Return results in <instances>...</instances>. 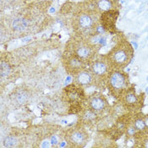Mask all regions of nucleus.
Returning a JSON list of instances; mask_svg holds the SVG:
<instances>
[{
	"mask_svg": "<svg viewBox=\"0 0 148 148\" xmlns=\"http://www.w3.org/2000/svg\"><path fill=\"white\" fill-rule=\"evenodd\" d=\"M135 126H136V128L137 130H144V129H145L146 125H145V122H144L143 120H141V119H138V120L136 121Z\"/></svg>",
	"mask_w": 148,
	"mask_h": 148,
	"instance_id": "obj_17",
	"label": "nucleus"
},
{
	"mask_svg": "<svg viewBox=\"0 0 148 148\" xmlns=\"http://www.w3.org/2000/svg\"><path fill=\"white\" fill-rule=\"evenodd\" d=\"M90 105H91V108L94 110H101L104 108L105 103L100 97H93L90 101Z\"/></svg>",
	"mask_w": 148,
	"mask_h": 148,
	"instance_id": "obj_9",
	"label": "nucleus"
},
{
	"mask_svg": "<svg viewBox=\"0 0 148 148\" xmlns=\"http://www.w3.org/2000/svg\"><path fill=\"white\" fill-rule=\"evenodd\" d=\"M130 48V46L128 45L124 47H119L115 49L112 54V60L115 64L123 65L127 63L129 60L130 54H129V49Z\"/></svg>",
	"mask_w": 148,
	"mask_h": 148,
	"instance_id": "obj_1",
	"label": "nucleus"
},
{
	"mask_svg": "<svg viewBox=\"0 0 148 148\" xmlns=\"http://www.w3.org/2000/svg\"><path fill=\"white\" fill-rule=\"evenodd\" d=\"M10 71V68L8 65V64H6L5 62L2 61L1 62V69H0V72H1V76H4L7 75Z\"/></svg>",
	"mask_w": 148,
	"mask_h": 148,
	"instance_id": "obj_13",
	"label": "nucleus"
},
{
	"mask_svg": "<svg viewBox=\"0 0 148 148\" xmlns=\"http://www.w3.org/2000/svg\"><path fill=\"white\" fill-rule=\"evenodd\" d=\"M109 82L112 88H114L116 91H119L125 86L126 79L123 74L119 72H114L110 76Z\"/></svg>",
	"mask_w": 148,
	"mask_h": 148,
	"instance_id": "obj_2",
	"label": "nucleus"
},
{
	"mask_svg": "<svg viewBox=\"0 0 148 148\" xmlns=\"http://www.w3.org/2000/svg\"><path fill=\"white\" fill-rule=\"evenodd\" d=\"M69 141L75 145H81L86 140V135L80 130H74L69 136Z\"/></svg>",
	"mask_w": 148,
	"mask_h": 148,
	"instance_id": "obj_4",
	"label": "nucleus"
},
{
	"mask_svg": "<svg viewBox=\"0 0 148 148\" xmlns=\"http://www.w3.org/2000/svg\"><path fill=\"white\" fill-rule=\"evenodd\" d=\"M15 143H16V140L13 137H8L4 140V146L7 147H14L15 145Z\"/></svg>",
	"mask_w": 148,
	"mask_h": 148,
	"instance_id": "obj_16",
	"label": "nucleus"
},
{
	"mask_svg": "<svg viewBox=\"0 0 148 148\" xmlns=\"http://www.w3.org/2000/svg\"><path fill=\"white\" fill-rule=\"evenodd\" d=\"M118 16V12L112 10L104 13L102 15V21H103L104 28L110 30L111 28H114L115 25V21Z\"/></svg>",
	"mask_w": 148,
	"mask_h": 148,
	"instance_id": "obj_3",
	"label": "nucleus"
},
{
	"mask_svg": "<svg viewBox=\"0 0 148 148\" xmlns=\"http://www.w3.org/2000/svg\"><path fill=\"white\" fill-rule=\"evenodd\" d=\"M68 66L69 70L72 71H79L82 68V61L80 59V58H71L68 61Z\"/></svg>",
	"mask_w": 148,
	"mask_h": 148,
	"instance_id": "obj_7",
	"label": "nucleus"
},
{
	"mask_svg": "<svg viewBox=\"0 0 148 148\" xmlns=\"http://www.w3.org/2000/svg\"><path fill=\"white\" fill-rule=\"evenodd\" d=\"M135 132H136V130H135V129H133V128H130V129H129V130H128V134H129V135H134Z\"/></svg>",
	"mask_w": 148,
	"mask_h": 148,
	"instance_id": "obj_18",
	"label": "nucleus"
},
{
	"mask_svg": "<svg viewBox=\"0 0 148 148\" xmlns=\"http://www.w3.org/2000/svg\"><path fill=\"white\" fill-rule=\"evenodd\" d=\"M91 71L96 75H103L107 71V65L102 61H97L92 64Z\"/></svg>",
	"mask_w": 148,
	"mask_h": 148,
	"instance_id": "obj_5",
	"label": "nucleus"
},
{
	"mask_svg": "<svg viewBox=\"0 0 148 148\" xmlns=\"http://www.w3.org/2000/svg\"><path fill=\"white\" fill-rule=\"evenodd\" d=\"M145 125H146V126H147L148 127V118L146 119V121H145Z\"/></svg>",
	"mask_w": 148,
	"mask_h": 148,
	"instance_id": "obj_19",
	"label": "nucleus"
},
{
	"mask_svg": "<svg viewBox=\"0 0 148 148\" xmlns=\"http://www.w3.org/2000/svg\"><path fill=\"white\" fill-rule=\"evenodd\" d=\"M92 80V76L86 71L80 72L76 76V81L80 85H89Z\"/></svg>",
	"mask_w": 148,
	"mask_h": 148,
	"instance_id": "obj_6",
	"label": "nucleus"
},
{
	"mask_svg": "<svg viewBox=\"0 0 148 148\" xmlns=\"http://www.w3.org/2000/svg\"><path fill=\"white\" fill-rule=\"evenodd\" d=\"M145 147H148V141L146 142V146H145Z\"/></svg>",
	"mask_w": 148,
	"mask_h": 148,
	"instance_id": "obj_20",
	"label": "nucleus"
},
{
	"mask_svg": "<svg viewBox=\"0 0 148 148\" xmlns=\"http://www.w3.org/2000/svg\"><path fill=\"white\" fill-rule=\"evenodd\" d=\"M92 19L90 15L88 14H82L80 15L78 19V25L80 28L83 29H87L89 27H91L92 25Z\"/></svg>",
	"mask_w": 148,
	"mask_h": 148,
	"instance_id": "obj_8",
	"label": "nucleus"
},
{
	"mask_svg": "<svg viewBox=\"0 0 148 148\" xmlns=\"http://www.w3.org/2000/svg\"><path fill=\"white\" fill-rule=\"evenodd\" d=\"M125 99L128 104H134L137 102V97L135 93H128Z\"/></svg>",
	"mask_w": 148,
	"mask_h": 148,
	"instance_id": "obj_15",
	"label": "nucleus"
},
{
	"mask_svg": "<svg viewBox=\"0 0 148 148\" xmlns=\"http://www.w3.org/2000/svg\"><path fill=\"white\" fill-rule=\"evenodd\" d=\"M97 7L103 11H108L112 8V3L110 0H99L97 2Z\"/></svg>",
	"mask_w": 148,
	"mask_h": 148,
	"instance_id": "obj_12",
	"label": "nucleus"
},
{
	"mask_svg": "<svg viewBox=\"0 0 148 148\" xmlns=\"http://www.w3.org/2000/svg\"><path fill=\"white\" fill-rule=\"evenodd\" d=\"M26 21L24 19H16L13 21V28L16 31H22L26 27Z\"/></svg>",
	"mask_w": 148,
	"mask_h": 148,
	"instance_id": "obj_11",
	"label": "nucleus"
},
{
	"mask_svg": "<svg viewBox=\"0 0 148 148\" xmlns=\"http://www.w3.org/2000/svg\"><path fill=\"white\" fill-rule=\"evenodd\" d=\"M91 49L87 47H85V46L80 47L76 51V55L80 58H87L91 56Z\"/></svg>",
	"mask_w": 148,
	"mask_h": 148,
	"instance_id": "obj_10",
	"label": "nucleus"
},
{
	"mask_svg": "<svg viewBox=\"0 0 148 148\" xmlns=\"http://www.w3.org/2000/svg\"><path fill=\"white\" fill-rule=\"evenodd\" d=\"M28 99V95L25 91H21L16 95V100L20 103H25Z\"/></svg>",
	"mask_w": 148,
	"mask_h": 148,
	"instance_id": "obj_14",
	"label": "nucleus"
}]
</instances>
